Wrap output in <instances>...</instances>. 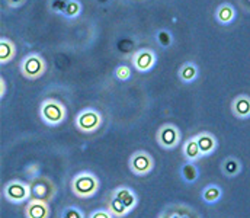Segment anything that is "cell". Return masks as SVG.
Returning a JSON list of instances; mask_svg holds the SVG:
<instances>
[{
	"instance_id": "obj_32",
	"label": "cell",
	"mask_w": 250,
	"mask_h": 218,
	"mask_svg": "<svg viewBox=\"0 0 250 218\" xmlns=\"http://www.w3.org/2000/svg\"><path fill=\"white\" fill-rule=\"evenodd\" d=\"M248 1H249V3H250V0H248Z\"/></svg>"
},
{
	"instance_id": "obj_26",
	"label": "cell",
	"mask_w": 250,
	"mask_h": 218,
	"mask_svg": "<svg viewBox=\"0 0 250 218\" xmlns=\"http://www.w3.org/2000/svg\"><path fill=\"white\" fill-rule=\"evenodd\" d=\"M60 218H86L83 210H80L79 207L76 205H70V207H65L60 214Z\"/></svg>"
},
{
	"instance_id": "obj_24",
	"label": "cell",
	"mask_w": 250,
	"mask_h": 218,
	"mask_svg": "<svg viewBox=\"0 0 250 218\" xmlns=\"http://www.w3.org/2000/svg\"><path fill=\"white\" fill-rule=\"evenodd\" d=\"M156 41L162 48H170L173 45V35L169 29H159L156 32Z\"/></svg>"
},
{
	"instance_id": "obj_19",
	"label": "cell",
	"mask_w": 250,
	"mask_h": 218,
	"mask_svg": "<svg viewBox=\"0 0 250 218\" xmlns=\"http://www.w3.org/2000/svg\"><path fill=\"white\" fill-rule=\"evenodd\" d=\"M16 57V45L7 37L0 38V64L6 66Z\"/></svg>"
},
{
	"instance_id": "obj_23",
	"label": "cell",
	"mask_w": 250,
	"mask_h": 218,
	"mask_svg": "<svg viewBox=\"0 0 250 218\" xmlns=\"http://www.w3.org/2000/svg\"><path fill=\"white\" fill-rule=\"evenodd\" d=\"M83 13V4L80 0H68L67 7L62 13V18L67 20H76Z\"/></svg>"
},
{
	"instance_id": "obj_6",
	"label": "cell",
	"mask_w": 250,
	"mask_h": 218,
	"mask_svg": "<svg viewBox=\"0 0 250 218\" xmlns=\"http://www.w3.org/2000/svg\"><path fill=\"white\" fill-rule=\"evenodd\" d=\"M3 198L10 202V204H26L32 195H31V186H29V182H23L21 179H13V180H9L4 186H3Z\"/></svg>"
},
{
	"instance_id": "obj_28",
	"label": "cell",
	"mask_w": 250,
	"mask_h": 218,
	"mask_svg": "<svg viewBox=\"0 0 250 218\" xmlns=\"http://www.w3.org/2000/svg\"><path fill=\"white\" fill-rule=\"evenodd\" d=\"M87 218H115V217L111 214V211H109L108 208H99V210H93V211L89 214V217Z\"/></svg>"
},
{
	"instance_id": "obj_11",
	"label": "cell",
	"mask_w": 250,
	"mask_h": 218,
	"mask_svg": "<svg viewBox=\"0 0 250 218\" xmlns=\"http://www.w3.org/2000/svg\"><path fill=\"white\" fill-rule=\"evenodd\" d=\"M162 213L167 218H201L199 213L193 207L182 204V202L170 204Z\"/></svg>"
},
{
	"instance_id": "obj_20",
	"label": "cell",
	"mask_w": 250,
	"mask_h": 218,
	"mask_svg": "<svg viewBox=\"0 0 250 218\" xmlns=\"http://www.w3.org/2000/svg\"><path fill=\"white\" fill-rule=\"evenodd\" d=\"M182 154H184L185 161H195L196 163L199 159H202V153L199 150V145H198L195 136L189 137L185 141V144L182 145Z\"/></svg>"
},
{
	"instance_id": "obj_22",
	"label": "cell",
	"mask_w": 250,
	"mask_h": 218,
	"mask_svg": "<svg viewBox=\"0 0 250 218\" xmlns=\"http://www.w3.org/2000/svg\"><path fill=\"white\" fill-rule=\"evenodd\" d=\"M106 208L111 211V214L114 216L115 218H125L128 214H129V211H128V208L125 207L124 204L111 192L109 194V197H108V202H106Z\"/></svg>"
},
{
	"instance_id": "obj_30",
	"label": "cell",
	"mask_w": 250,
	"mask_h": 218,
	"mask_svg": "<svg viewBox=\"0 0 250 218\" xmlns=\"http://www.w3.org/2000/svg\"><path fill=\"white\" fill-rule=\"evenodd\" d=\"M6 96V80L4 77H0V98L3 99Z\"/></svg>"
},
{
	"instance_id": "obj_17",
	"label": "cell",
	"mask_w": 250,
	"mask_h": 218,
	"mask_svg": "<svg viewBox=\"0 0 250 218\" xmlns=\"http://www.w3.org/2000/svg\"><path fill=\"white\" fill-rule=\"evenodd\" d=\"M178 77L184 84H192L199 79V67L193 61H187L184 63L179 70H178Z\"/></svg>"
},
{
	"instance_id": "obj_31",
	"label": "cell",
	"mask_w": 250,
	"mask_h": 218,
	"mask_svg": "<svg viewBox=\"0 0 250 218\" xmlns=\"http://www.w3.org/2000/svg\"><path fill=\"white\" fill-rule=\"evenodd\" d=\"M157 218H167V217H166V216H165V214H163V213H160V214H159V216H157Z\"/></svg>"
},
{
	"instance_id": "obj_1",
	"label": "cell",
	"mask_w": 250,
	"mask_h": 218,
	"mask_svg": "<svg viewBox=\"0 0 250 218\" xmlns=\"http://www.w3.org/2000/svg\"><path fill=\"white\" fill-rule=\"evenodd\" d=\"M99 188H101V180L90 170H83V172L74 175L70 180L71 194L80 199L93 198L99 192Z\"/></svg>"
},
{
	"instance_id": "obj_5",
	"label": "cell",
	"mask_w": 250,
	"mask_h": 218,
	"mask_svg": "<svg viewBox=\"0 0 250 218\" xmlns=\"http://www.w3.org/2000/svg\"><path fill=\"white\" fill-rule=\"evenodd\" d=\"M104 124V115L95 108H84L74 118L76 128L83 134L96 133Z\"/></svg>"
},
{
	"instance_id": "obj_13",
	"label": "cell",
	"mask_w": 250,
	"mask_h": 218,
	"mask_svg": "<svg viewBox=\"0 0 250 218\" xmlns=\"http://www.w3.org/2000/svg\"><path fill=\"white\" fill-rule=\"evenodd\" d=\"M125 207L128 208V211H134L135 207L138 205V195L135 194V191L129 186H118L114 191H111Z\"/></svg>"
},
{
	"instance_id": "obj_8",
	"label": "cell",
	"mask_w": 250,
	"mask_h": 218,
	"mask_svg": "<svg viewBox=\"0 0 250 218\" xmlns=\"http://www.w3.org/2000/svg\"><path fill=\"white\" fill-rule=\"evenodd\" d=\"M181 140H182V133L172 122L163 124L157 130V133H156V141L163 150H173V148H176L178 145L181 144Z\"/></svg>"
},
{
	"instance_id": "obj_21",
	"label": "cell",
	"mask_w": 250,
	"mask_h": 218,
	"mask_svg": "<svg viewBox=\"0 0 250 218\" xmlns=\"http://www.w3.org/2000/svg\"><path fill=\"white\" fill-rule=\"evenodd\" d=\"M199 175H201V172L195 161H185L181 166V178H182L184 183H187V185H193L199 179Z\"/></svg>"
},
{
	"instance_id": "obj_25",
	"label": "cell",
	"mask_w": 250,
	"mask_h": 218,
	"mask_svg": "<svg viewBox=\"0 0 250 218\" xmlns=\"http://www.w3.org/2000/svg\"><path fill=\"white\" fill-rule=\"evenodd\" d=\"M114 76H115V79L118 81H128V80L132 79V72H131V69L126 64H120V66L115 67Z\"/></svg>"
},
{
	"instance_id": "obj_2",
	"label": "cell",
	"mask_w": 250,
	"mask_h": 218,
	"mask_svg": "<svg viewBox=\"0 0 250 218\" xmlns=\"http://www.w3.org/2000/svg\"><path fill=\"white\" fill-rule=\"evenodd\" d=\"M40 118L48 127L62 125L67 119V108L62 100L56 98H48L40 105Z\"/></svg>"
},
{
	"instance_id": "obj_7",
	"label": "cell",
	"mask_w": 250,
	"mask_h": 218,
	"mask_svg": "<svg viewBox=\"0 0 250 218\" xmlns=\"http://www.w3.org/2000/svg\"><path fill=\"white\" fill-rule=\"evenodd\" d=\"M128 167L132 175L138 178H144V176H148L154 170V159L148 151L138 150L129 156Z\"/></svg>"
},
{
	"instance_id": "obj_4",
	"label": "cell",
	"mask_w": 250,
	"mask_h": 218,
	"mask_svg": "<svg viewBox=\"0 0 250 218\" xmlns=\"http://www.w3.org/2000/svg\"><path fill=\"white\" fill-rule=\"evenodd\" d=\"M31 195L35 199H41L45 202H53L59 194L57 185L48 176H35L29 179Z\"/></svg>"
},
{
	"instance_id": "obj_18",
	"label": "cell",
	"mask_w": 250,
	"mask_h": 218,
	"mask_svg": "<svg viewBox=\"0 0 250 218\" xmlns=\"http://www.w3.org/2000/svg\"><path fill=\"white\" fill-rule=\"evenodd\" d=\"M242 169H243L242 161L237 157L229 156L221 161V173L229 179H233V178L239 176L242 173Z\"/></svg>"
},
{
	"instance_id": "obj_27",
	"label": "cell",
	"mask_w": 250,
	"mask_h": 218,
	"mask_svg": "<svg viewBox=\"0 0 250 218\" xmlns=\"http://www.w3.org/2000/svg\"><path fill=\"white\" fill-rule=\"evenodd\" d=\"M67 3H68V0H50V1H48V9H50L53 13L62 16L64 10H65V7H67Z\"/></svg>"
},
{
	"instance_id": "obj_14",
	"label": "cell",
	"mask_w": 250,
	"mask_h": 218,
	"mask_svg": "<svg viewBox=\"0 0 250 218\" xmlns=\"http://www.w3.org/2000/svg\"><path fill=\"white\" fill-rule=\"evenodd\" d=\"M195 137H196V141H198V145H199V150L202 153V157L211 156L218 147V140L212 133L202 131V133H198Z\"/></svg>"
},
{
	"instance_id": "obj_16",
	"label": "cell",
	"mask_w": 250,
	"mask_h": 218,
	"mask_svg": "<svg viewBox=\"0 0 250 218\" xmlns=\"http://www.w3.org/2000/svg\"><path fill=\"white\" fill-rule=\"evenodd\" d=\"M223 195H224L223 188L220 185H217V183H209L205 188H202V191H201V199L207 205L218 204L221 201Z\"/></svg>"
},
{
	"instance_id": "obj_3",
	"label": "cell",
	"mask_w": 250,
	"mask_h": 218,
	"mask_svg": "<svg viewBox=\"0 0 250 218\" xmlns=\"http://www.w3.org/2000/svg\"><path fill=\"white\" fill-rule=\"evenodd\" d=\"M47 70H48V64L45 59L37 51L28 53L19 63V72L28 80L41 79L47 73Z\"/></svg>"
},
{
	"instance_id": "obj_12",
	"label": "cell",
	"mask_w": 250,
	"mask_h": 218,
	"mask_svg": "<svg viewBox=\"0 0 250 218\" xmlns=\"http://www.w3.org/2000/svg\"><path fill=\"white\" fill-rule=\"evenodd\" d=\"M214 18L217 23H220L221 26H230L237 19V10L231 3L226 1V3L218 4V7L214 12Z\"/></svg>"
},
{
	"instance_id": "obj_10",
	"label": "cell",
	"mask_w": 250,
	"mask_h": 218,
	"mask_svg": "<svg viewBox=\"0 0 250 218\" xmlns=\"http://www.w3.org/2000/svg\"><path fill=\"white\" fill-rule=\"evenodd\" d=\"M51 207L50 202L31 198L25 205V218H50Z\"/></svg>"
},
{
	"instance_id": "obj_15",
	"label": "cell",
	"mask_w": 250,
	"mask_h": 218,
	"mask_svg": "<svg viewBox=\"0 0 250 218\" xmlns=\"http://www.w3.org/2000/svg\"><path fill=\"white\" fill-rule=\"evenodd\" d=\"M231 112L237 119H249L250 118V96L239 95L231 102Z\"/></svg>"
},
{
	"instance_id": "obj_9",
	"label": "cell",
	"mask_w": 250,
	"mask_h": 218,
	"mask_svg": "<svg viewBox=\"0 0 250 218\" xmlns=\"http://www.w3.org/2000/svg\"><path fill=\"white\" fill-rule=\"evenodd\" d=\"M131 64L141 74L150 73L157 64V54L151 48H140L131 56Z\"/></svg>"
},
{
	"instance_id": "obj_29",
	"label": "cell",
	"mask_w": 250,
	"mask_h": 218,
	"mask_svg": "<svg viewBox=\"0 0 250 218\" xmlns=\"http://www.w3.org/2000/svg\"><path fill=\"white\" fill-rule=\"evenodd\" d=\"M26 1H28V0H4L6 6L10 7V9H19V7H22Z\"/></svg>"
}]
</instances>
